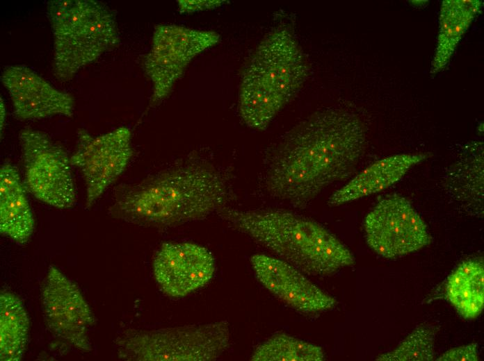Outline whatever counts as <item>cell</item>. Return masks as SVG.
Returning a JSON list of instances; mask_svg holds the SVG:
<instances>
[{
	"instance_id": "cell-21",
	"label": "cell",
	"mask_w": 484,
	"mask_h": 361,
	"mask_svg": "<svg viewBox=\"0 0 484 361\" xmlns=\"http://www.w3.org/2000/svg\"><path fill=\"white\" fill-rule=\"evenodd\" d=\"M323 349L295 337L280 333L259 344L250 360L253 361H322Z\"/></svg>"
},
{
	"instance_id": "cell-22",
	"label": "cell",
	"mask_w": 484,
	"mask_h": 361,
	"mask_svg": "<svg viewBox=\"0 0 484 361\" xmlns=\"http://www.w3.org/2000/svg\"><path fill=\"white\" fill-rule=\"evenodd\" d=\"M436 328L421 325L414 328L394 350L379 355V361H431L435 358Z\"/></svg>"
},
{
	"instance_id": "cell-10",
	"label": "cell",
	"mask_w": 484,
	"mask_h": 361,
	"mask_svg": "<svg viewBox=\"0 0 484 361\" xmlns=\"http://www.w3.org/2000/svg\"><path fill=\"white\" fill-rule=\"evenodd\" d=\"M71 163L81 172L90 208L125 170L133 155L131 132L126 126L95 136L84 128L76 133Z\"/></svg>"
},
{
	"instance_id": "cell-9",
	"label": "cell",
	"mask_w": 484,
	"mask_h": 361,
	"mask_svg": "<svg viewBox=\"0 0 484 361\" xmlns=\"http://www.w3.org/2000/svg\"><path fill=\"white\" fill-rule=\"evenodd\" d=\"M364 230L369 246L385 258L410 254L431 242L425 221L405 197L396 194L377 202L364 219Z\"/></svg>"
},
{
	"instance_id": "cell-19",
	"label": "cell",
	"mask_w": 484,
	"mask_h": 361,
	"mask_svg": "<svg viewBox=\"0 0 484 361\" xmlns=\"http://www.w3.org/2000/svg\"><path fill=\"white\" fill-rule=\"evenodd\" d=\"M445 296L465 319L476 318L484 307V265L481 258L462 262L449 276Z\"/></svg>"
},
{
	"instance_id": "cell-15",
	"label": "cell",
	"mask_w": 484,
	"mask_h": 361,
	"mask_svg": "<svg viewBox=\"0 0 484 361\" xmlns=\"http://www.w3.org/2000/svg\"><path fill=\"white\" fill-rule=\"evenodd\" d=\"M430 156L428 153H398L371 164L329 198L330 206H339L380 192L401 180L414 165Z\"/></svg>"
},
{
	"instance_id": "cell-11",
	"label": "cell",
	"mask_w": 484,
	"mask_h": 361,
	"mask_svg": "<svg viewBox=\"0 0 484 361\" xmlns=\"http://www.w3.org/2000/svg\"><path fill=\"white\" fill-rule=\"evenodd\" d=\"M41 301L50 331L72 346L90 351L89 331L95 321L93 313L78 286L54 266L48 269Z\"/></svg>"
},
{
	"instance_id": "cell-17",
	"label": "cell",
	"mask_w": 484,
	"mask_h": 361,
	"mask_svg": "<svg viewBox=\"0 0 484 361\" xmlns=\"http://www.w3.org/2000/svg\"><path fill=\"white\" fill-rule=\"evenodd\" d=\"M480 0H444L439 17L437 46L430 73L437 74L449 64L464 34L481 10Z\"/></svg>"
},
{
	"instance_id": "cell-23",
	"label": "cell",
	"mask_w": 484,
	"mask_h": 361,
	"mask_svg": "<svg viewBox=\"0 0 484 361\" xmlns=\"http://www.w3.org/2000/svg\"><path fill=\"white\" fill-rule=\"evenodd\" d=\"M437 361H478V346L476 343L455 347L435 359Z\"/></svg>"
},
{
	"instance_id": "cell-7",
	"label": "cell",
	"mask_w": 484,
	"mask_h": 361,
	"mask_svg": "<svg viewBox=\"0 0 484 361\" xmlns=\"http://www.w3.org/2000/svg\"><path fill=\"white\" fill-rule=\"evenodd\" d=\"M24 169V185L37 199L65 209L76 201L70 158L45 133L31 128L19 135Z\"/></svg>"
},
{
	"instance_id": "cell-6",
	"label": "cell",
	"mask_w": 484,
	"mask_h": 361,
	"mask_svg": "<svg viewBox=\"0 0 484 361\" xmlns=\"http://www.w3.org/2000/svg\"><path fill=\"white\" fill-rule=\"evenodd\" d=\"M225 321L154 330L129 329L115 341L118 356L127 361H211L228 349Z\"/></svg>"
},
{
	"instance_id": "cell-3",
	"label": "cell",
	"mask_w": 484,
	"mask_h": 361,
	"mask_svg": "<svg viewBox=\"0 0 484 361\" xmlns=\"http://www.w3.org/2000/svg\"><path fill=\"white\" fill-rule=\"evenodd\" d=\"M217 214L233 228L305 274L328 276L355 262L350 251L333 233L293 211L226 206Z\"/></svg>"
},
{
	"instance_id": "cell-24",
	"label": "cell",
	"mask_w": 484,
	"mask_h": 361,
	"mask_svg": "<svg viewBox=\"0 0 484 361\" xmlns=\"http://www.w3.org/2000/svg\"><path fill=\"white\" fill-rule=\"evenodd\" d=\"M225 1L218 0H178V10L181 13H191L197 11L216 8Z\"/></svg>"
},
{
	"instance_id": "cell-20",
	"label": "cell",
	"mask_w": 484,
	"mask_h": 361,
	"mask_svg": "<svg viewBox=\"0 0 484 361\" xmlns=\"http://www.w3.org/2000/svg\"><path fill=\"white\" fill-rule=\"evenodd\" d=\"M29 319L21 299L3 291L0 294V360L19 361L24 353Z\"/></svg>"
},
{
	"instance_id": "cell-25",
	"label": "cell",
	"mask_w": 484,
	"mask_h": 361,
	"mask_svg": "<svg viewBox=\"0 0 484 361\" xmlns=\"http://www.w3.org/2000/svg\"><path fill=\"white\" fill-rule=\"evenodd\" d=\"M1 103H0V114H1V122H0V126H1V136L2 135V132L3 131L4 125H5V121H6V107H5V103L1 97Z\"/></svg>"
},
{
	"instance_id": "cell-12",
	"label": "cell",
	"mask_w": 484,
	"mask_h": 361,
	"mask_svg": "<svg viewBox=\"0 0 484 361\" xmlns=\"http://www.w3.org/2000/svg\"><path fill=\"white\" fill-rule=\"evenodd\" d=\"M215 271L212 253L205 247L191 242L163 243L153 261L157 283L172 297L186 296L204 286Z\"/></svg>"
},
{
	"instance_id": "cell-16",
	"label": "cell",
	"mask_w": 484,
	"mask_h": 361,
	"mask_svg": "<svg viewBox=\"0 0 484 361\" xmlns=\"http://www.w3.org/2000/svg\"><path fill=\"white\" fill-rule=\"evenodd\" d=\"M26 188L17 169L9 162L0 169V232L18 244L26 243L34 230Z\"/></svg>"
},
{
	"instance_id": "cell-8",
	"label": "cell",
	"mask_w": 484,
	"mask_h": 361,
	"mask_svg": "<svg viewBox=\"0 0 484 361\" xmlns=\"http://www.w3.org/2000/svg\"><path fill=\"white\" fill-rule=\"evenodd\" d=\"M220 38V35L212 31L176 24L156 25L150 51L143 62L153 87L151 105L166 98L190 62L216 44Z\"/></svg>"
},
{
	"instance_id": "cell-13",
	"label": "cell",
	"mask_w": 484,
	"mask_h": 361,
	"mask_svg": "<svg viewBox=\"0 0 484 361\" xmlns=\"http://www.w3.org/2000/svg\"><path fill=\"white\" fill-rule=\"evenodd\" d=\"M250 262L259 281L289 307L305 313L330 310L336 299L311 282L290 263L266 254H255Z\"/></svg>"
},
{
	"instance_id": "cell-1",
	"label": "cell",
	"mask_w": 484,
	"mask_h": 361,
	"mask_svg": "<svg viewBox=\"0 0 484 361\" xmlns=\"http://www.w3.org/2000/svg\"><path fill=\"white\" fill-rule=\"evenodd\" d=\"M366 141L364 126L355 114L335 108L318 111L273 149L265 172L266 189L274 198L305 207L353 174Z\"/></svg>"
},
{
	"instance_id": "cell-2",
	"label": "cell",
	"mask_w": 484,
	"mask_h": 361,
	"mask_svg": "<svg viewBox=\"0 0 484 361\" xmlns=\"http://www.w3.org/2000/svg\"><path fill=\"white\" fill-rule=\"evenodd\" d=\"M231 197L220 171L209 164L195 162L121 186L111 210L126 221L165 228L217 213L227 206Z\"/></svg>"
},
{
	"instance_id": "cell-14",
	"label": "cell",
	"mask_w": 484,
	"mask_h": 361,
	"mask_svg": "<svg viewBox=\"0 0 484 361\" xmlns=\"http://www.w3.org/2000/svg\"><path fill=\"white\" fill-rule=\"evenodd\" d=\"M1 79L10 94L17 119L73 115L74 98L54 87L31 68L24 65L9 66L2 72Z\"/></svg>"
},
{
	"instance_id": "cell-5",
	"label": "cell",
	"mask_w": 484,
	"mask_h": 361,
	"mask_svg": "<svg viewBox=\"0 0 484 361\" xmlns=\"http://www.w3.org/2000/svg\"><path fill=\"white\" fill-rule=\"evenodd\" d=\"M49 22L54 35V74L60 81L72 79L120 42L115 15L99 1L72 0L61 17Z\"/></svg>"
},
{
	"instance_id": "cell-4",
	"label": "cell",
	"mask_w": 484,
	"mask_h": 361,
	"mask_svg": "<svg viewBox=\"0 0 484 361\" xmlns=\"http://www.w3.org/2000/svg\"><path fill=\"white\" fill-rule=\"evenodd\" d=\"M308 67L295 37L277 28L260 42L243 72L239 110L250 127L264 131L305 81Z\"/></svg>"
},
{
	"instance_id": "cell-18",
	"label": "cell",
	"mask_w": 484,
	"mask_h": 361,
	"mask_svg": "<svg viewBox=\"0 0 484 361\" xmlns=\"http://www.w3.org/2000/svg\"><path fill=\"white\" fill-rule=\"evenodd\" d=\"M483 149L481 143L468 148L465 156L446 170L443 185L454 200L483 210Z\"/></svg>"
}]
</instances>
